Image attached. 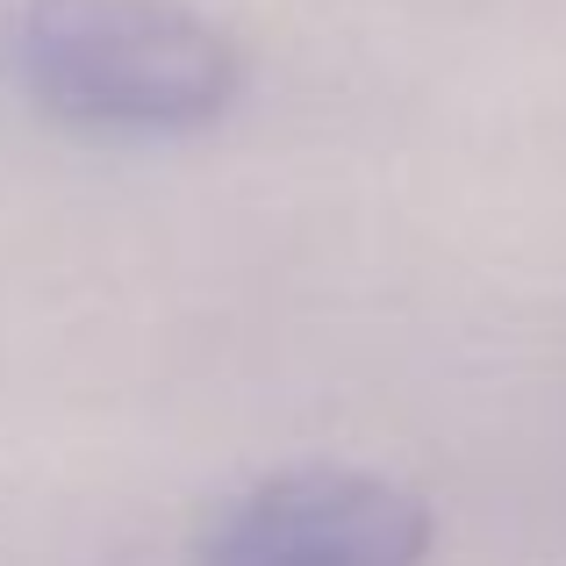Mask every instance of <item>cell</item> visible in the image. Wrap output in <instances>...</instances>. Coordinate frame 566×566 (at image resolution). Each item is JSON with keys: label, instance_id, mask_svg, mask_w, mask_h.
<instances>
[{"label": "cell", "instance_id": "2", "mask_svg": "<svg viewBox=\"0 0 566 566\" xmlns=\"http://www.w3.org/2000/svg\"><path fill=\"white\" fill-rule=\"evenodd\" d=\"M430 510L359 467H287L237 488L193 538L201 566H423Z\"/></svg>", "mask_w": 566, "mask_h": 566}, {"label": "cell", "instance_id": "1", "mask_svg": "<svg viewBox=\"0 0 566 566\" xmlns=\"http://www.w3.org/2000/svg\"><path fill=\"white\" fill-rule=\"evenodd\" d=\"M14 80L43 115L108 137H187L230 115L244 57L180 0H29Z\"/></svg>", "mask_w": 566, "mask_h": 566}]
</instances>
